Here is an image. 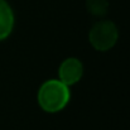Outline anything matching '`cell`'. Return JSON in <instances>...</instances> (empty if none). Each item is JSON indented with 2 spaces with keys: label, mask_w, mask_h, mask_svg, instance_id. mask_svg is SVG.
I'll list each match as a JSON object with an SVG mask.
<instances>
[{
  "label": "cell",
  "mask_w": 130,
  "mask_h": 130,
  "mask_svg": "<svg viewBox=\"0 0 130 130\" xmlns=\"http://www.w3.org/2000/svg\"><path fill=\"white\" fill-rule=\"evenodd\" d=\"M118 39L119 29L114 22L107 19H101L96 22L88 32L90 44L99 52L110 51L118 43Z\"/></svg>",
  "instance_id": "7a4b0ae2"
},
{
  "label": "cell",
  "mask_w": 130,
  "mask_h": 130,
  "mask_svg": "<svg viewBox=\"0 0 130 130\" xmlns=\"http://www.w3.org/2000/svg\"><path fill=\"white\" fill-rule=\"evenodd\" d=\"M37 100L43 111L49 114L59 112L68 105L71 91L70 87L59 80H48L39 87Z\"/></svg>",
  "instance_id": "6da1fadb"
},
{
  "label": "cell",
  "mask_w": 130,
  "mask_h": 130,
  "mask_svg": "<svg viewBox=\"0 0 130 130\" xmlns=\"http://www.w3.org/2000/svg\"><path fill=\"white\" fill-rule=\"evenodd\" d=\"M84 76V64L76 57L66 58L58 68V80L67 86L76 85Z\"/></svg>",
  "instance_id": "3957f363"
},
{
  "label": "cell",
  "mask_w": 130,
  "mask_h": 130,
  "mask_svg": "<svg viewBox=\"0 0 130 130\" xmlns=\"http://www.w3.org/2000/svg\"><path fill=\"white\" fill-rule=\"evenodd\" d=\"M87 11L97 18H102L107 14L109 1L107 0H86Z\"/></svg>",
  "instance_id": "5b68a950"
},
{
  "label": "cell",
  "mask_w": 130,
  "mask_h": 130,
  "mask_svg": "<svg viewBox=\"0 0 130 130\" xmlns=\"http://www.w3.org/2000/svg\"><path fill=\"white\" fill-rule=\"evenodd\" d=\"M14 28V13L5 0H0V41L6 39Z\"/></svg>",
  "instance_id": "277c9868"
}]
</instances>
